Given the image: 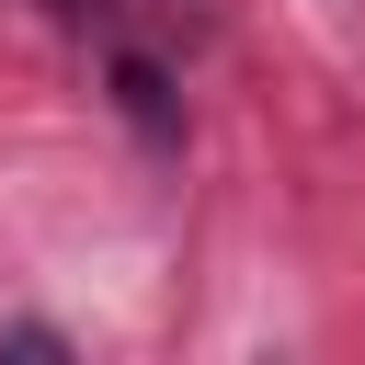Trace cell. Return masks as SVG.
I'll list each match as a JSON object with an SVG mask.
<instances>
[{"mask_svg": "<svg viewBox=\"0 0 365 365\" xmlns=\"http://www.w3.org/2000/svg\"><path fill=\"white\" fill-rule=\"evenodd\" d=\"M114 91H125V114H137L148 137H171V91H160V68H148V57H114Z\"/></svg>", "mask_w": 365, "mask_h": 365, "instance_id": "cell-1", "label": "cell"}]
</instances>
